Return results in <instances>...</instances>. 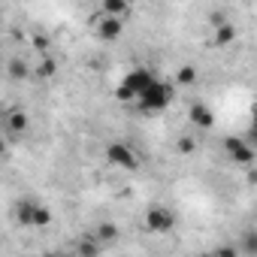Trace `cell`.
Segmentation results:
<instances>
[{"mask_svg":"<svg viewBox=\"0 0 257 257\" xmlns=\"http://www.w3.org/2000/svg\"><path fill=\"white\" fill-rule=\"evenodd\" d=\"M173 100H176V85L158 76V79L134 100V106H137L140 112H146V115H161V112H167V109L173 106Z\"/></svg>","mask_w":257,"mask_h":257,"instance_id":"obj_1","label":"cell"},{"mask_svg":"<svg viewBox=\"0 0 257 257\" xmlns=\"http://www.w3.org/2000/svg\"><path fill=\"white\" fill-rule=\"evenodd\" d=\"M13 218L19 227H31V230H43L52 224V209L34 197H22L13 203Z\"/></svg>","mask_w":257,"mask_h":257,"instance_id":"obj_2","label":"cell"},{"mask_svg":"<svg viewBox=\"0 0 257 257\" xmlns=\"http://www.w3.org/2000/svg\"><path fill=\"white\" fill-rule=\"evenodd\" d=\"M158 76L149 70V67H137V70H131L121 82H118V88H115V97L121 100V103H134L152 82H155Z\"/></svg>","mask_w":257,"mask_h":257,"instance_id":"obj_3","label":"cell"},{"mask_svg":"<svg viewBox=\"0 0 257 257\" xmlns=\"http://www.w3.org/2000/svg\"><path fill=\"white\" fill-rule=\"evenodd\" d=\"M106 161L124 173H137L140 170V155L127 146V143H109L106 146Z\"/></svg>","mask_w":257,"mask_h":257,"instance_id":"obj_4","label":"cell"},{"mask_svg":"<svg viewBox=\"0 0 257 257\" xmlns=\"http://www.w3.org/2000/svg\"><path fill=\"white\" fill-rule=\"evenodd\" d=\"M176 227V212L170 206H149L146 209V230L149 233H170Z\"/></svg>","mask_w":257,"mask_h":257,"instance_id":"obj_5","label":"cell"},{"mask_svg":"<svg viewBox=\"0 0 257 257\" xmlns=\"http://www.w3.org/2000/svg\"><path fill=\"white\" fill-rule=\"evenodd\" d=\"M94 34H97L100 40H106V43H115V40L124 34V22H118V19L100 13V16L94 19Z\"/></svg>","mask_w":257,"mask_h":257,"instance_id":"obj_6","label":"cell"},{"mask_svg":"<svg viewBox=\"0 0 257 257\" xmlns=\"http://www.w3.org/2000/svg\"><path fill=\"white\" fill-rule=\"evenodd\" d=\"M224 146H227V152H230L233 164H239V167H248V164L254 161V149H251V143H248V140H239V137H233V140H227Z\"/></svg>","mask_w":257,"mask_h":257,"instance_id":"obj_7","label":"cell"},{"mask_svg":"<svg viewBox=\"0 0 257 257\" xmlns=\"http://www.w3.org/2000/svg\"><path fill=\"white\" fill-rule=\"evenodd\" d=\"M4 127H7V137H25L28 134V112L25 109H10L4 115Z\"/></svg>","mask_w":257,"mask_h":257,"instance_id":"obj_8","label":"cell"},{"mask_svg":"<svg viewBox=\"0 0 257 257\" xmlns=\"http://www.w3.org/2000/svg\"><path fill=\"white\" fill-rule=\"evenodd\" d=\"M100 13L103 16H112L118 22H127V19H131V13H134V4H131V0H103Z\"/></svg>","mask_w":257,"mask_h":257,"instance_id":"obj_9","label":"cell"},{"mask_svg":"<svg viewBox=\"0 0 257 257\" xmlns=\"http://www.w3.org/2000/svg\"><path fill=\"white\" fill-rule=\"evenodd\" d=\"M188 118H191V124H194V127H200V131H209V127L215 124L212 109H209V106H203V103H194V106H191V112H188Z\"/></svg>","mask_w":257,"mask_h":257,"instance_id":"obj_10","label":"cell"},{"mask_svg":"<svg viewBox=\"0 0 257 257\" xmlns=\"http://www.w3.org/2000/svg\"><path fill=\"white\" fill-rule=\"evenodd\" d=\"M233 40H236V28H233L230 22H221V25L215 28V34H212V46H218V49L230 46Z\"/></svg>","mask_w":257,"mask_h":257,"instance_id":"obj_11","label":"cell"},{"mask_svg":"<svg viewBox=\"0 0 257 257\" xmlns=\"http://www.w3.org/2000/svg\"><path fill=\"white\" fill-rule=\"evenodd\" d=\"M7 73H10V79H28V76H31V67H28L22 58H13V61L7 64Z\"/></svg>","mask_w":257,"mask_h":257,"instance_id":"obj_12","label":"cell"},{"mask_svg":"<svg viewBox=\"0 0 257 257\" xmlns=\"http://www.w3.org/2000/svg\"><path fill=\"white\" fill-rule=\"evenodd\" d=\"M115 236H118V227H115V224H100V227H97V233H94V239H97L100 245L115 242Z\"/></svg>","mask_w":257,"mask_h":257,"instance_id":"obj_13","label":"cell"},{"mask_svg":"<svg viewBox=\"0 0 257 257\" xmlns=\"http://www.w3.org/2000/svg\"><path fill=\"white\" fill-rule=\"evenodd\" d=\"M40 79H52L55 73H58V64H55V58H43L40 64H37V70H34Z\"/></svg>","mask_w":257,"mask_h":257,"instance_id":"obj_14","label":"cell"},{"mask_svg":"<svg viewBox=\"0 0 257 257\" xmlns=\"http://www.w3.org/2000/svg\"><path fill=\"white\" fill-rule=\"evenodd\" d=\"M194 79H197V70L194 67H182L179 70V85H191Z\"/></svg>","mask_w":257,"mask_h":257,"instance_id":"obj_15","label":"cell"},{"mask_svg":"<svg viewBox=\"0 0 257 257\" xmlns=\"http://www.w3.org/2000/svg\"><path fill=\"white\" fill-rule=\"evenodd\" d=\"M179 152H194V140H179Z\"/></svg>","mask_w":257,"mask_h":257,"instance_id":"obj_16","label":"cell"},{"mask_svg":"<svg viewBox=\"0 0 257 257\" xmlns=\"http://www.w3.org/2000/svg\"><path fill=\"white\" fill-rule=\"evenodd\" d=\"M4 158H7V140L0 137V161H4Z\"/></svg>","mask_w":257,"mask_h":257,"instance_id":"obj_17","label":"cell"}]
</instances>
